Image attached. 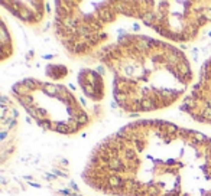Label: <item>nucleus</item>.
Masks as SVG:
<instances>
[{"label": "nucleus", "mask_w": 211, "mask_h": 196, "mask_svg": "<svg viewBox=\"0 0 211 196\" xmlns=\"http://www.w3.org/2000/svg\"><path fill=\"white\" fill-rule=\"evenodd\" d=\"M0 40H2V62H6L13 55V42H12V35L7 30V26L3 19H2Z\"/></svg>", "instance_id": "obj_10"}, {"label": "nucleus", "mask_w": 211, "mask_h": 196, "mask_svg": "<svg viewBox=\"0 0 211 196\" xmlns=\"http://www.w3.org/2000/svg\"><path fill=\"white\" fill-rule=\"evenodd\" d=\"M3 114H2V156L3 163L7 156V147H15V138H16V127H17V113L13 104L7 101V98H3L2 103Z\"/></svg>", "instance_id": "obj_9"}, {"label": "nucleus", "mask_w": 211, "mask_h": 196, "mask_svg": "<svg viewBox=\"0 0 211 196\" xmlns=\"http://www.w3.org/2000/svg\"><path fill=\"white\" fill-rule=\"evenodd\" d=\"M2 6L28 26L41 25L48 13L45 2H2Z\"/></svg>", "instance_id": "obj_7"}, {"label": "nucleus", "mask_w": 211, "mask_h": 196, "mask_svg": "<svg viewBox=\"0 0 211 196\" xmlns=\"http://www.w3.org/2000/svg\"><path fill=\"white\" fill-rule=\"evenodd\" d=\"M119 16V2H56L54 30L71 58H85L103 48Z\"/></svg>", "instance_id": "obj_3"}, {"label": "nucleus", "mask_w": 211, "mask_h": 196, "mask_svg": "<svg viewBox=\"0 0 211 196\" xmlns=\"http://www.w3.org/2000/svg\"><path fill=\"white\" fill-rule=\"evenodd\" d=\"M181 110L197 123L211 125V56L202 64L198 81L182 100Z\"/></svg>", "instance_id": "obj_6"}, {"label": "nucleus", "mask_w": 211, "mask_h": 196, "mask_svg": "<svg viewBox=\"0 0 211 196\" xmlns=\"http://www.w3.org/2000/svg\"><path fill=\"white\" fill-rule=\"evenodd\" d=\"M122 16L138 19L166 40L189 44L211 25L210 2H119Z\"/></svg>", "instance_id": "obj_5"}, {"label": "nucleus", "mask_w": 211, "mask_h": 196, "mask_svg": "<svg viewBox=\"0 0 211 196\" xmlns=\"http://www.w3.org/2000/svg\"><path fill=\"white\" fill-rule=\"evenodd\" d=\"M83 179L110 196H211V138L169 121H134L93 150Z\"/></svg>", "instance_id": "obj_1"}, {"label": "nucleus", "mask_w": 211, "mask_h": 196, "mask_svg": "<svg viewBox=\"0 0 211 196\" xmlns=\"http://www.w3.org/2000/svg\"><path fill=\"white\" fill-rule=\"evenodd\" d=\"M78 84L84 95L95 103L103 101L106 97V81L100 72L91 68H83L78 72Z\"/></svg>", "instance_id": "obj_8"}, {"label": "nucleus", "mask_w": 211, "mask_h": 196, "mask_svg": "<svg viewBox=\"0 0 211 196\" xmlns=\"http://www.w3.org/2000/svg\"><path fill=\"white\" fill-rule=\"evenodd\" d=\"M12 95L36 124L56 134H78L91 121L81 101L65 85L28 78L13 85Z\"/></svg>", "instance_id": "obj_4"}, {"label": "nucleus", "mask_w": 211, "mask_h": 196, "mask_svg": "<svg viewBox=\"0 0 211 196\" xmlns=\"http://www.w3.org/2000/svg\"><path fill=\"white\" fill-rule=\"evenodd\" d=\"M113 75V97L132 114L162 111L187 94L194 72L187 55L172 44L126 33L95 54Z\"/></svg>", "instance_id": "obj_2"}, {"label": "nucleus", "mask_w": 211, "mask_h": 196, "mask_svg": "<svg viewBox=\"0 0 211 196\" xmlns=\"http://www.w3.org/2000/svg\"><path fill=\"white\" fill-rule=\"evenodd\" d=\"M46 74L49 75V78L52 79H62L65 78L68 74V69L65 65H61V64H51L48 68H46Z\"/></svg>", "instance_id": "obj_11"}]
</instances>
